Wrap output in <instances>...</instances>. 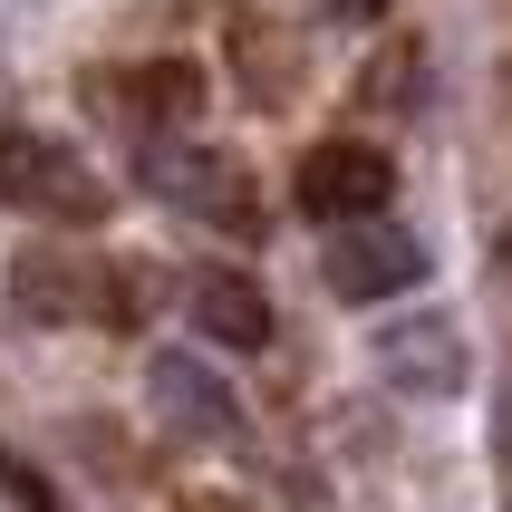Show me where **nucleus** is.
<instances>
[{"instance_id": "nucleus-7", "label": "nucleus", "mask_w": 512, "mask_h": 512, "mask_svg": "<svg viewBox=\"0 0 512 512\" xmlns=\"http://www.w3.org/2000/svg\"><path fill=\"white\" fill-rule=\"evenodd\" d=\"M155 406H165L174 426H194L203 445H232V435H242L232 397H223V387H213V377L194 368V358H155Z\"/></svg>"}, {"instance_id": "nucleus-1", "label": "nucleus", "mask_w": 512, "mask_h": 512, "mask_svg": "<svg viewBox=\"0 0 512 512\" xmlns=\"http://www.w3.org/2000/svg\"><path fill=\"white\" fill-rule=\"evenodd\" d=\"M426 271H435L426 242H416L406 223H387V213H368V223H329V290L358 300V310L426 290Z\"/></svg>"}, {"instance_id": "nucleus-2", "label": "nucleus", "mask_w": 512, "mask_h": 512, "mask_svg": "<svg viewBox=\"0 0 512 512\" xmlns=\"http://www.w3.org/2000/svg\"><path fill=\"white\" fill-rule=\"evenodd\" d=\"M0 194L20 213H49V223H97V174L58 136H29V126L0 136Z\"/></svg>"}, {"instance_id": "nucleus-6", "label": "nucleus", "mask_w": 512, "mask_h": 512, "mask_svg": "<svg viewBox=\"0 0 512 512\" xmlns=\"http://www.w3.org/2000/svg\"><path fill=\"white\" fill-rule=\"evenodd\" d=\"M194 319H203V339H223V348H261L271 339V300H261L242 271H194Z\"/></svg>"}, {"instance_id": "nucleus-3", "label": "nucleus", "mask_w": 512, "mask_h": 512, "mask_svg": "<svg viewBox=\"0 0 512 512\" xmlns=\"http://www.w3.org/2000/svg\"><path fill=\"white\" fill-rule=\"evenodd\" d=\"M387 194H397V165L377 145H319L300 165V203L319 223H368V213H387Z\"/></svg>"}, {"instance_id": "nucleus-4", "label": "nucleus", "mask_w": 512, "mask_h": 512, "mask_svg": "<svg viewBox=\"0 0 512 512\" xmlns=\"http://www.w3.org/2000/svg\"><path fill=\"white\" fill-rule=\"evenodd\" d=\"M145 174H155V194H174L184 213H203V223H223V232H252L261 223V203H252V184L223 165V155H203V145H155L145 155Z\"/></svg>"}, {"instance_id": "nucleus-5", "label": "nucleus", "mask_w": 512, "mask_h": 512, "mask_svg": "<svg viewBox=\"0 0 512 512\" xmlns=\"http://www.w3.org/2000/svg\"><path fill=\"white\" fill-rule=\"evenodd\" d=\"M377 368H387V387L455 397V387H464V339L445 329V319H406V329H387V339H377Z\"/></svg>"}]
</instances>
